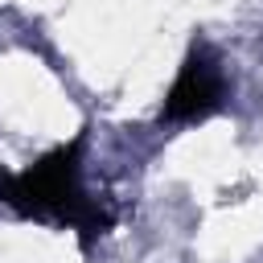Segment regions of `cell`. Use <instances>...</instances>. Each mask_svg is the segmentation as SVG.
Returning a JSON list of instances; mask_svg holds the SVG:
<instances>
[{
	"label": "cell",
	"instance_id": "obj_2",
	"mask_svg": "<svg viewBox=\"0 0 263 263\" xmlns=\"http://www.w3.org/2000/svg\"><path fill=\"white\" fill-rule=\"evenodd\" d=\"M226 99V74H222V62L210 45H193L189 58L181 62L168 95H164V119L168 123H193V119H205L222 107Z\"/></svg>",
	"mask_w": 263,
	"mask_h": 263
},
{
	"label": "cell",
	"instance_id": "obj_1",
	"mask_svg": "<svg viewBox=\"0 0 263 263\" xmlns=\"http://www.w3.org/2000/svg\"><path fill=\"white\" fill-rule=\"evenodd\" d=\"M78 152L82 140L53 148L49 156H41L21 173H0V201L29 218H53L78 226L82 234H103L107 214L78 185Z\"/></svg>",
	"mask_w": 263,
	"mask_h": 263
}]
</instances>
